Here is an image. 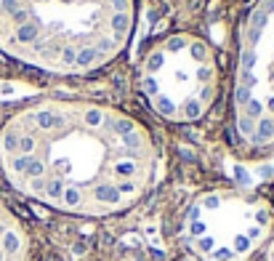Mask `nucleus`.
Masks as SVG:
<instances>
[{
  "label": "nucleus",
  "mask_w": 274,
  "mask_h": 261,
  "mask_svg": "<svg viewBox=\"0 0 274 261\" xmlns=\"http://www.w3.org/2000/svg\"><path fill=\"white\" fill-rule=\"evenodd\" d=\"M157 165L138 120L96 102L45 99L0 128V168L16 192L72 216H112L146 195Z\"/></svg>",
  "instance_id": "nucleus-1"
},
{
  "label": "nucleus",
  "mask_w": 274,
  "mask_h": 261,
  "mask_svg": "<svg viewBox=\"0 0 274 261\" xmlns=\"http://www.w3.org/2000/svg\"><path fill=\"white\" fill-rule=\"evenodd\" d=\"M138 88L168 123H194L218 96V64L208 40L192 32H173L144 53Z\"/></svg>",
  "instance_id": "nucleus-3"
},
{
  "label": "nucleus",
  "mask_w": 274,
  "mask_h": 261,
  "mask_svg": "<svg viewBox=\"0 0 274 261\" xmlns=\"http://www.w3.org/2000/svg\"><path fill=\"white\" fill-rule=\"evenodd\" d=\"M274 229L269 200L240 189H208L184 211L181 240L200 261H245Z\"/></svg>",
  "instance_id": "nucleus-4"
},
{
  "label": "nucleus",
  "mask_w": 274,
  "mask_h": 261,
  "mask_svg": "<svg viewBox=\"0 0 274 261\" xmlns=\"http://www.w3.org/2000/svg\"><path fill=\"white\" fill-rule=\"evenodd\" d=\"M234 130L250 149L274 144V0H256L240 27L232 88Z\"/></svg>",
  "instance_id": "nucleus-5"
},
{
  "label": "nucleus",
  "mask_w": 274,
  "mask_h": 261,
  "mask_svg": "<svg viewBox=\"0 0 274 261\" xmlns=\"http://www.w3.org/2000/svg\"><path fill=\"white\" fill-rule=\"evenodd\" d=\"M0 261H29V235L3 203H0Z\"/></svg>",
  "instance_id": "nucleus-6"
},
{
  "label": "nucleus",
  "mask_w": 274,
  "mask_h": 261,
  "mask_svg": "<svg viewBox=\"0 0 274 261\" xmlns=\"http://www.w3.org/2000/svg\"><path fill=\"white\" fill-rule=\"evenodd\" d=\"M131 32L133 0H0V51L53 75L101 70Z\"/></svg>",
  "instance_id": "nucleus-2"
},
{
  "label": "nucleus",
  "mask_w": 274,
  "mask_h": 261,
  "mask_svg": "<svg viewBox=\"0 0 274 261\" xmlns=\"http://www.w3.org/2000/svg\"><path fill=\"white\" fill-rule=\"evenodd\" d=\"M266 261H274V237H272V243L266 245Z\"/></svg>",
  "instance_id": "nucleus-7"
}]
</instances>
